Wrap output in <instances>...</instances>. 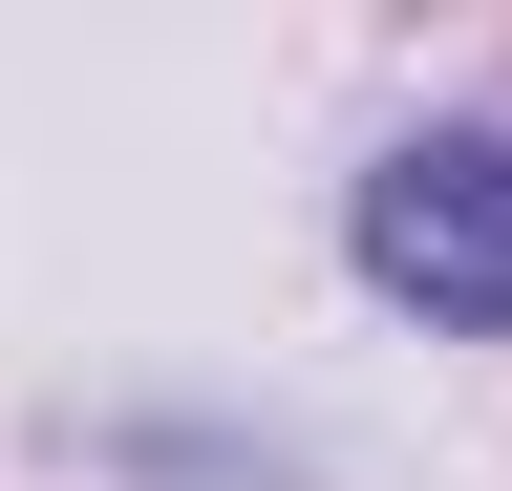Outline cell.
Wrapping results in <instances>:
<instances>
[{
    "label": "cell",
    "mask_w": 512,
    "mask_h": 491,
    "mask_svg": "<svg viewBox=\"0 0 512 491\" xmlns=\"http://www.w3.org/2000/svg\"><path fill=\"white\" fill-rule=\"evenodd\" d=\"M363 278L427 299V321H470V342H512V129L384 150V171H363Z\"/></svg>",
    "instance_id": "obj_1"
}]
</instances>
